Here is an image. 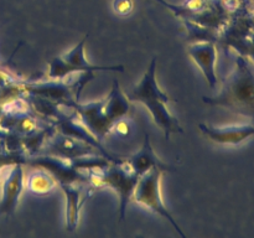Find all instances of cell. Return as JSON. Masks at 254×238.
<instances>
[{"label": "cell", "mask_w": 254, "mask_h": 238, "mask_svg": "<svg viewBox=\"0 0 254 238\" xmlns=\"http://www.w3.org/2000/svg\"><path fill=\"white\" fill-rule=\"evenodd\" d=\"M127 97L130 102H138L146 107L154 123L164 131L165 139L169 140L171 134L184 131L176 117L168 108L171 99L161 91L156 81V59L151 60L143 78Z\"/></svg>", "instance_id": "2"}, {"label": "cell", "mask_w": 254, "mask_h": 238, "mask_svg": "<svg viewBox=\"0 0 254 238\" xmlns=\"http://www.w3.org/2000/svg\"><path fill=\"white\" fill-rule=\"evenodd\" d=\"M123 163L138 176L144 175V174L153 170V169H161L163 171L171 170L170 166L164 164L156 156L155 151H154L153 146L150 144V139H149L148 134H145L143 146L140 148V150L134 154L133 156H130V158L123 160Z\"/></svg>", "instance_id": "11"}, {"label": "cell", "mask_w": 254, "mask_h": 238, "mask_svg": "<svg viewBox=\"0 0 254 238\" xmlns=\"http://www.w3.org/2000/svg\"><path fill=\"white\" fill-rule=\"evenodd\" d=\"M164 171L161 169H153V170L148 171L144 175H141L139 178L138 182H136L135 188H134L133 192V200L135 202L140 203L144 207L149 208L150 211H153L154 213L159 215L160 217L165 218L166 221L173 225V227L175 228L176 232L181 236V237L185 238V233L181 231L180 226L178 225L175 220H174L173 215L169 212V210L166 208L165 203H164L163 197H161V190H160V181H161V175H163Z\"/></svg>", "instance_id": "5"}, {"label": "cell", "mask_w": 254, "mask_h": 238, "mask_svg": "<svg viewBox=\"0 0 254 238\" xmlns=\"http://www.w3.org/2000/svg\"><path fill=\"white\" fill-rule=\"evenodd\" d=\"M52 148L60 154L64 159H73L81 158L91 153L89 146L87 144L81 143L76 138H69V136H62V138L55 139V143L52 144Z\"/></svg>", "instance_id": "13"}, {"label": "cell", "mask_w": 254, "mask_h": 238, "mask_svg": "<svg viewBox=\"0 0 254 238\" xmlns=\"http://www.w3.org/2000/svg\"><path fill=\"white\" fill-rule=\"evenodd\" d=\"M113 9L117 14L127 15L133 10V1L131 0H114Z\"/></svg>", "instance_id": "15"}, {"label": "cell", "mask_w": 254, "mask_h": 238, "mask_svg": "<svg viewBox=\"0 0 254 238\" xmlns=\"http://www.w3.org/2000/svg\"><path fill=\"white\" fill-rule=\"evenodd\" d=\"M206 104L222 107L254 121V61L246 55H238L236 66L223 81L220 93L203 97Z\"/></svg>", "instance_id": "1"}, {"label": "cell", "mask_w": 254, "mask_h": 238, "mask_svg": "<svg viewBox=\"0 0 254 238\" xmlns=\"http://www.w3.org/2000/svg\"><path fill=\"white\" fill-rule=\"evenodd\" d=\"M66 195L67 200V228L68 231L76 230L78 225V217L81 207L84 201L88 200L94 188H97L91 181H81V182L62 183L60 185Z\"/></svg>", "instance_id": "7"}, {"label": "cell", "mask_w": 254, "mask_h": 238, "mask_svg": "<svg viewBox=\"0 0 254 238\" xmlns=\"http://www.w3.org/2000/svg\"><path fill=\"white\" fill-rule=\"evenodd\" d=\"M1 178V197H0V215H10L15 211L19 197L25 187L24 169L21 163L10 164L0 170Z\"/></svg>", "instance_id": "6"}, {"label": "cell", "mask_w": 254, "mask_h": 238, "mask_svg": "<svg viewBox=\"0 0 254 238\" xmlns=\"http://www.w3.org/2000/svg\"><path fill=\"white\" fill-rule=\"evenodd\" d=\"M87 36H84L76 46L62 56L55 57L49 63L47 77L51 81H64V78L74 73H83V72H98V71H113L124 72L123 64L118 66H98V64L89 63L84 55V44Z\"/></svg>", "instance_id": "4"}, {"label": "cell", "mask_w": 254, "mask_h": 238, "mask_svg": "<svg viewBox=\"0 0 254 238\" xmlns=\"http://www.w3.org/2000/svg\"><path fill=\"white\" fill-rule=\"evenodd\" d=\"M139 178L136 174H134L123 160H118L114 164H108L104 168L98 169L97 173L91 174V182L96 187L107 186L111 187L118 193L121 206H119V221H123L126 217L127 206L130 202L133 197L134 188Z\"/></svg>", "instance_id": "3"}, {"label": "cell", "mask_w": 254, "mask_h": 238, "mask_svg": "<svg viewBox=\"0 0 254 238\" xmlns=\"http://www.w3.org/2000/svg\"><path fill=\"white\" fill-rule=\"evenodd\" d=\"M104 99L91 103H77L74 109L78 113L82 123L94 138L102 139L112 130V124L106 118L103 112Z\"/></svg>", "instance_id": "8"}, {"label": "cell", "mask_w": 254, "mask_h": 238, "mask_svg": "<svg viewBox=\"0 0 254 238\" xmlns=\"http://www.w3.org/2000/svg\"><path fill=\"white\" fill-rule=\"evenodd\" d=\"M25 186H26L27 190L36 193V195H46V193L54 191V188L57 186V181L55 180V178L49 171L40 169V170L34 171L27 176Z\"/></svg>", "instance_id": "14"}, {"label": "cell", "mask_w": 254, "mask_h": 238, "mask_svg": "<svg viewBox=\"0 0 254 238\" xmlns=\"http://www.w3.org/2000/svg\"><path fill=\"white\" fill-rule=\"evenodd\" d=\"M188 52L198 68L202 72L203 77L207 81L211 88H215L217 84L216 74V61H217V49L212 41H200L190 45Z\"/></svg>", "instance_id": "10"}, {"label": "cell", "mask_w": 254, "mask_h": 238, "mask_svg": "<svg viewBox=\"0 0 254 238\" xmlns=\"http://www.w3.org/2000/svg\"><path fill=\"white\" fill-rule=\"evenodd\" d=\"M129 111H130V101L128 99L127 94L122 92L118 81L114 79L111 93L108 94L107 98H104V116L113 126V124L119 119L126 118Z\"/></svg>", "instance_id": "12"}, {"label": "cell", "mask_w": 254, "mask_h": 238, "mask_svg": "<svg viewBox=\"0 0 254 238\" xmlns=\"http://www.w3.org/2000/svg\"><path fill=\"white\" fill-rule=\"evenodd\" d=\"M201 133L210 140L222 145H238L254 136V124H238L228 126H211L207 124L198 125Z\"/></svg>", "instance_id": "9"}]
</instances>
